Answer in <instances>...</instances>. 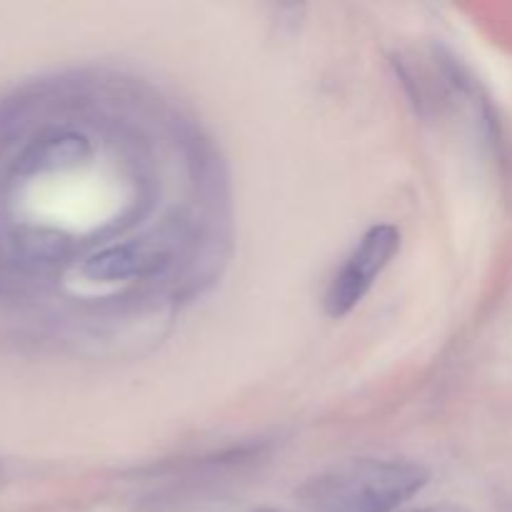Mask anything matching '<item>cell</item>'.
<instances>
[{"mask_svg":"<svg viewBox=\"0 0 512 512\" xmlns=\"http://www.w3.org/2000/svg\"><path fill=\"white\" fill-rule=\"evenodd\" d=\"M428 470L403 458H353L305 480L298 500L310 512H395L428 485Z\"/></svg>","mask_w":512,"mask_h":512,"instance_id":"obj_1","label":"cell"},{"mask_svg":"<svg viewBox=\"0 0 512 512\" xmlns=\"http://www.w3.org/2000/svg\"><path fill=\"white\" fill-rule=\"evenodd\" d=\"M400 250V230L390 223L373 225L353 253L345 258L343 268L330 280L328 293H325V310L330 318H345L353 313L365 295L373 290L375 280L383 275V270L393 263Z\"/></svg>","mask_w":512,"mask_h":512,"instance_id":"obj_2","label":"cell"},{"mask_svg":"<svg viewBox=\"0 0 512 512\" xmlns=\"http://www.w3.org/2000/svg\"><path fill=\"white\" fill-rule=\"evenodd\" d=\"M93 155V145L78 130L50 128L35 135L23 153L15 158L13 173L15 178L30 180L38 175L63 173L85 165Z\"/></svg>","mask_w":512,"mask_h":512,"instance_id":"obj_3","label":"cell"},{"mask_svg":"<svg viewBox=\"0 0 512 512\" xmlns=\"http://www.w3.org/2000/svg\"><path fill=\"white\" fill-rule=\"evenodd\" d=\"M168 265V253L158 245L133 240V243L110 245L100 253L90 255L83 265L85 278L95 283H118V280L145 278L155 275Z\"/></svg>","mask_w":512,"mask_h":512,"instance_id":"obj_4","label":"cell"},{"mask_svg":"<svg viewBox=\"0 0 512 512\" xmlns=\"http://www.w3.org/2000/svg\"><path fill=\"white\" fill-rule=\"evenodd\" d=\"M418 512H468V510L453 508V505H438V508H423V510H418Z\"/></svg>","mask_w":512,"mask_h":512,"instance_id":"obj_5","label":"cell"},{"mask_svg":"<svg viewBox=\"0 0 512 512\" xmlns=\"http://www.w3.org/2000/svg\"><path fill=\"white\" fill-rule=\"evenodd\" d=\"M263 512H275V510H263Z\"/></svg>","mask_w":512,"mask_h":512,"instance_id":"obj_6","label":"cell"}]
</instances>
